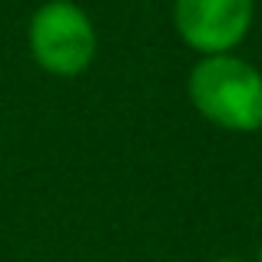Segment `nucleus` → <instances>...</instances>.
<instances>
[{
	"instance_id": "f257e3e1",
	"label": "nucleus",
	"mask_w": 262,
	"mask_h": 262,
	"mask_svg": "<svg viewBox=\"0 0 262 262\" xmlns=\"http://www.w3.org/2000/svg\"><path fill=\"white\" fill-rule=\"evenodd\" d=\"M189 100L199 116L232 133L262 129V73L232 53L203 57L189 73Z\"/></svg>"
},
{
	"instance_id": "f03ea898",
	"label": "nucleus",
	"mask_w": 262,
	"mask_h": 262,
	"mask_svg": "<svg viewBox=\"0 0 262 262\" xmlns=\"http://www.w3.org/2000/svg\"><path fill=\"white\" fill-rule=\"evenodd\" d=\"M30 53L53 77H77L96 57V30L73 0H50L30 17Z\"/></svg>"
},
{
	"instance_id": "7ed1b4c3",
	"label": "nucleus",
	"mask_w": 262,
	"mask_h": 262,
	"mask_svg": "<svg viewBox=\"0 0 262 262\" xmlns=\"http://www.w3.org/2000/svg\"><path fill=\"white\" fill-rule=\"evenodd\" d=\"M252 0H176L173 24L186 47L203 57L232 53L252 27Z\"/></svg>"
},
{
	"instance_id": "20e7f679",
	"label": "nucleus",
	"mask_w": 262,
	"mask_h": 262,
	"mask_svg": "<svg viewBox=\"0 0 262 262\" xmlns=\"http://www.w3.org/2000/svg\"><path fill=\"white\" fill-rule=\"evenodd\" d=\"M212 262H249V259H236V256H223V259H212Z\"/></svg>"
}]
</instances>
